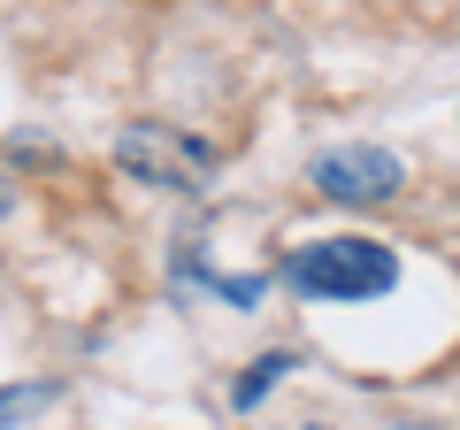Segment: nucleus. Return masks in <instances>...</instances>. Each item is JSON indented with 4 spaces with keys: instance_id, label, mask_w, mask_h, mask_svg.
<instances>
[{
    "instance_id": "f03ea898",
    "label": "nucleus",
    "mask_w": 460,
    "mask_h": 430,
    "mask_svg": "<svg viewBox=\"0 0 460 430\" xmlns=\"http://www.w3.org/2000/svg\"><path fill=\"white\" fill-rule=\"evenodd\" d=\"M115 162L138 184H162V193H208V177H215V147L169 131V123H131L115 139Z\"/></svg>"
},
{
    "instance_id": "0eeeda50",
    "label": "nucleus",
    "mask_w": 460,
    "mask_h": 430,
    "mask_svg": "<svg viewBox=\"0 0 460 430\" xmlns=\"http://www.w3.org/2000/svg\"><path fill=\"white\" fill-rule=\"evenodd\" d=\"M307 430H323V423H307Z\"/></svg>"
},
{
    "instance_id": "423d86ee",
    "label": "nucleus",
    "mask_w": 460,
    "mask_h": 430,
    "mask_svg": "<svg viewBox=\"0 0 460 430\" xmlns=\"http://www.w3.org/2000/svg\"><path fill=\"white\" fill-rule=\"evenodd\" d=\"M8 208H16V184H8V169H0V215H8Z\"/></svg>"
},
{
    "instance_id": "7ed1b4c3",
    "label": "nucleus",
    "mask_w": 460,
    "mask_h": 430,
    "mask_svg": "<svg viewBox=\"0 0 460 430\" xmlns=\"http://www.w3.org/2000/svg\"><path fill=\"white\" fill-rule=\"evenodd\" d=\"M314 193L338 200V208H376V200H399V184H407V162H399L392 147H323L307 162Z\"/></svg>"
},
{
    "instance_id": "39448f33",
    "label": "nucleus",
    "mask_w": 460,
    "mask_h": 430,
    "mask_svg": "<svg viewBox=\"0 0 460 430\" xmlns=\"http://www.w3.org/2000/svg\"><path fill=\"white\" fill-rule=\"evenodd\" d=\"M47 399H54V384H8V392H0V430L23 423V415H39Z\"/></svg>"
},
{
    "instance_id": "20e7f679",
    "label": "nucleus",
    "mask_w": 460,
    "mask_h": 430,
    "mask_svg": "<svg viewBox=\"0 0 460 430\" xmlns=\"http://www.w3.org/2000/svg\"><path fill=\"white\" fill-rule=\"evenodd\" d=\"M292 369H299V354H284V346H277V354H261V362H253L246 377L230 384V408H261V399L277 392V384L292 377Z\"/></svg>"
},
{
    "instance_id": "f257e3e1",
    "label": "nucleus",
    "mask_w": 460,
    "mask_h": 430,
    "mask_svg": "<svg viewBox=\"0 0 460 430\" xmlns=\"http://www.w3.org/2000/svg\"><path fill=\"white\" fill-rule=\"evenodd\" d=\"M284 284L299 300H376L399 284V254L384 238H307L284 254Z\"/></svg>"
}]
</instances>
